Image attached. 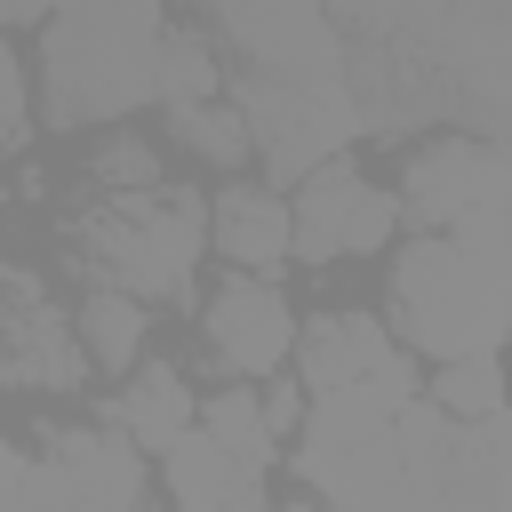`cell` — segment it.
Instances as JSON below:
<instances>
[{
    "instance_id": "6da1fadb",
    "label": "cell",
    "mask_w": 512,
    "mask_h": 512,
    "mask_svg": "<svg viewBox=\"0 0 512 512\" xmlns=\"http://www.w3.org/2000/svg\"><path fill=\"white\" fill-rule=\"evenodd\" d=\"M160 48H168V16L152 0H96V8H64L40 32V104L56 128H88V120H120L136 104L160 96Z\"/></svg>"
},
{
    "instance_id": "7a4b0ae2",
    "label": "cell",
    "mask_w": 512,
    "mask_h": 512,
    "mask_svg": "<svg viewBox=\"0 0 512 512\" xmlns=\"http://www.w3.org/2000/svg\"><path fill=\"white\" fill-rule=\"evenodd\" d=\"M208 240H216V216L184 184H160V192H136V200H104V208L80 216V264L96 272V288H120L136 304H152V296L184 304L192 296V264H200Z\"/></svg>"
},
{
    "instance_id": "3957f363",
    "label": "cell",
    "mask_w": 512,
    "mask_h": 512,
    "mask_svg": "<svg viewBox=\"0 0 512 512\" xmlns=\"http://www.w3.org/2000/svg\"><path fill=\"white\" fill-rule=\"evenodd\" d=\"M392 328L448 368V360H496L512 336V312L448 232H416L392 256Z\"/></svg>"
},
{
    "instance_id": "277c9868",
    "label": "cell",
    "mask_w": 512,
    "mask_h": 512,
    "mask_svg": "<svg viewBox=\"0 0 512 512\" xmlns=\"http://www.w3.org/2000/svg\"><path fill=\"white\" fill-rule=\"evenodd\" d=\"M232 104L272 168V184H304L320 176L328 160H344L352 136H368L360 120V96L352 80H280V72H240L232 80Z\"/></svg>"
},
{
    "instance_id": "5b68a950",
    "label": "cell",
    "mask_w": 512,
    "mask_h": 512,
    "mask_svg": "<svg viewBox=\"0 0 512 512\" xmlns=\"http://www.w3.org/2000/svg\"><path fill=\"white\" fill-rule=\"evenodd\" d=\"M480 208H512V144L440 136L400 168V216L416 232H456Z\"/></svg>"
},
{
    "instance_id": "8992f818",
    "label": "cell",
    "mask_w": 512,
    "mask_h": 512,
    "mask_svg": "<svg viewBox=\"0 0 512 512\" xmlns=\"http://www.w3.org/2000/svg\"><path fill=\"white\" fill-rule=\"evenodd\" d=\"M216 32L248 56V72H280V80H352V40L336 32V16L296 8V0H232L216 16Z\"/></svg>"
},
{
    "instance_id": "52a82bcc",
    "label": "cell",
    "mask_w": 512,
    "mask_h": 512,
    "mask_svg": "<svg viewBox=\"0 0 512 512\" xmlns=\"http://www.w3.org/2000/svg\"><path fill=\"white\" fill-rule=\"evenodd\" d=\"M0 296H8V344H0L8 384H24V392H72L96 360H88V344L64 328V312L40 296V280H32L24 264H8V272H0Z\"/></svg>"
},
{
    "instance_id": "ba28073f",
    "label": "cell",
    "mask_w": 512,
    "mask_h": 512,
    "mask_svg": "<svg viewBox=\"0 0 512 512\" xmlns=\"http://www.w3.org/2000/svg\"><path fill=\"white\" fill-rule=\"evenodd\" d=\"M296 344H304V328H296V312H288V296L272 280L232 272L208 296V352H216L224 376H272Z\"/></svg>"
},
{
    "instance_id": "9c48e42d",
    "label": "cell",
    "mask_w": 512,
    "mask_h": 512,
    "mask_svg": "<svg viewBox=\"0 0 512 512\" xmlns=\"http://www.w3.org/2000/svg\"><path fill=\"white\" fill-rule=\"evenodd\" d=\"M296 480L328 504V512H424V488L400 456V440H360L344 456H320V448H296Z\"/></svg>"
},
{
    "instance_id": "30bf717a",
    "label": "cell",
    "mask_w": 512,
    "mask_h": 512,
    "mask_svg": "<svg viewBox=\"0 0 512 512\" xmlns=\"http://www.w3.org/2000/svg\"><path fill=\"white\" fill-rule=\"evenodd\" d=\"M416 400H424V392H416V368H408V352H400V360H392V368H376L368 384L320 392V400H312V416H304V448L344 456V448H360V440H384Z\"/></svg>"
},
{
    "instance_id": "8fae6325",
    "label": "cell",
    "mask_w": 512,
    "mask_h": 512,
    "mask_svg": "<svg viewBox=\"0 0 512 512\" xmlns=\"http://www.w3.org/2000/svg\"><path fill=\"white\" fill-rule=\"evenodd\" d=\"M400 360V344H392V328L376 320V312H328V320H312L304 328V344H296V368H304V392L320 400V392H344V384H368L376 368H392Z\"/></svg>"
},
{
    "instance_id": "7c38bea8",
    "label": "cell",
    "mask_w": 512,
    "mask_h": 512,
    "mask_svg": "<svg viewBox=\"0 0 512 512\" xmlns=\"http://www.w3.org/2000/svg\"><path fill=\"white\" fill-rule=\"evenodd\" d=\"M216 256L248 280H272L296 256V208L280 192H256V184L216 192Z\"/></svg>"
},
{
    "instance_id": "4fadbf2b",
    "label": "cell",
    "mask_w": 512,
    "mask_h": 512,
    "mask_svg": "<svg viewBox=\"0 0 512 512\" xmlns=\"http://www.w3.org/2000/svg\"><path fill=\"white\" fill-rule=\"evenodd\" d=\"M104 424L128 432V440L152 448V456H176V448L192 440V384H184L168 360H144V368L104 400Z\"/></svg>"
},
{
    "instance_id": "5bb4252c",
    "label": "cell",
    "mask_w": 512,
    "mask_h": 512,
    "mask_svg": "<svg viewBox=\"0 0 512 512\" xmlns=\"http://www.w3.org/2000/svg\"><path fill=\"white\" fill-rule=\"evenodd\" d=\"M360 192H368V176H360V160H328L320 176H304L296 184V264H336V256H352V216H360Z\"/></svg>"
},
{
    "instance_id": "9a60e30c",
    "label": "cell",
    "mask_w": 512,
    "mask_h": 512,
    "mask_svg": "<svg viewBox=\"0 0 512 512\" xmlns=\"http://www.w3.org/2000/svg\"><path fill=\"white\" fill-rule=\"evenodd\" d=\"M160 472H168L176 512H264V480L240 472L208 432H192L176 456H160Z\"/></svg>"
},
{
    "instance_id": "2e32d148",
    "label": "cell",
    "mask_w": 512,
    "mask_h": 512,
    "mask_svg": "<svg viewBox=\"0 0 512 512\" xmlns=\"http://www.w3.org/2000/svg\"><path fill=\"white\" fill-rule=\"evenodd\" d=\"M80 344L104 376H136L144 368V304L120 296V288H88L80 304Z\"/></svg>"
},
{
    "instance_id": "e0dca14e",
    "label": "cell",
    "mask_w": 512,
    "mask_h": 512,
    "mask_svg": "<svg viewBox=\"0 0 512 512\" xmlns=\"http://www.w3.org/2000/svg\"><path fill=\"white\" fill-rule=\"evenodd\" d=\"M200 432H208V440H216V448H224L240 472H256V480H264L272 440H280V432H272V416H264V400H256L248 384H224V392L200 408Z\"/></svg>"
},
{
    "instance_id": "ac0fdd59",
    "label": "cell",
    "mask_w": 512,
    "mask_h": 512,
    "mask_svg": "<svg viewBox=\"0 0 512 512\" xmlns=\"http://www.w3.org/2000/svg\"><path fill=\"white\" fill-rule=\"evenodd\" d=\"M216 88H224L216 40L168 24V48H160V104H168V112H184V104H216Z\"/></svg>"
},
{
    "instance_id": "d6986e66",
    "label": "cell",
    "mask_w": 512,
    "mask_h": 512,
    "mask_svg": "<svg viewBox=\"0 0 512 512\" xmlns=\"http://www.w3.org/2000/svg\"><path fill=\"white\" fill-rule=\"evenodd\" d=\"M424 400H440L448 424H488L512 408V376H504V360H448Z\"/></svg>"
},
{
    "instance_id": "ffe728a7",
    "label": "cell",
    "mask_w": 512,
    "mask_h": 512,
    "mask_svg": "<svg viewBox=\"0 0 512 512\" xmlns=\"http://www.w3.org/2000/svg\"><path fill=\"white\" fill-rule=\"evenodd\" d=\"M168 128H176V144L192 152V160H208V168H240L248 152H256V136H248V120H240V104H184V112H168Z\"/></svg>"
},
{
    "instance_id": "44dd1931",
    "label": "cell",
    "mask_w": 512,
    "mask_h": 512,
    "mask_svg": "<svg viewBox=\"0 0 512 512\" xmlns=\"http://www.w3.org/2000/svg\"><path fill=\"white\" fill-rule=\"evenodd\" d=\"M96 184H104V200H136V192H160V160H152V144L144 136H104L96 144Z\"/></svg>"
},
{
    "instance_id": "7402d4cb",
    "label": "cell",
    "mask_w": 512,
    "mask_h": 512,
    "mask_svg": "<svg viewBox=\"0 0 512 512\" xmlns=\"http://www.w3.org/2000/svg\"><path fill=\"white\" fill-rule=\"evenodd\" d=\"M24 72H32V64H24L16 48H0V144H8V152L32 144V88H24Z\"/></svg>"
},
{
    "instance_id": "603a6c76",
    "label": "cell",
    "mask_w": 512,
    "mask_h": 512,
    "mask_svg": "<svg viewBox=\"0 0 512 512\" xmlns=\"http://www.w3.org/2000/svg\"><path fill=\"white\" fill-rule=\"evenodd\" d=\"M400 232V192H360V216H352V256H376L384 240Z\"/></svg>"
},
{
    "instance_id": "cb8c5ba5",
    "label": "cell",
    "mask_w": 512,
    "mask_h": 512,
    "mask_svg": "<svg viewBox=\"0 0 512 512\" xmlns=\"http://www.w3.org/2000/svg\"><path fill=\"white\" fill-rule=\"evenodd\" d=\"M32 504H40V456L8 448L0 456V512H32Z\"/></svg>"
},
{
    "instance_id": "d4e9b609",
    "label": "cell",
    "mask_w": 512,
    "mask_h": 512,
    "mask_svg": "<svg viewBox=\"0 0 512 512\" xmlns=\"http://www.w3.org/2000/svg\"><path fill=\"white\" fill-rule=\"evenodd\" d=\"M264 416H272V432H288V424L312 416V392H304V384H272V392H264Z\"/></svg>"
},
{
    "instance_id": "484cf974",
    "label": "cell",
    "mask_w": 512,
    "mask_h": 512,
    "mask_svg": "<svg viewBox=\"0 0 512 512\" xmlns=\"http://www.w3.org/2000/svg\"><path fill=\"white\" fill-rule=\"evenodd\" d=\"M280 512H320V504H280Z\"/></svg>"
}]
</instances>
